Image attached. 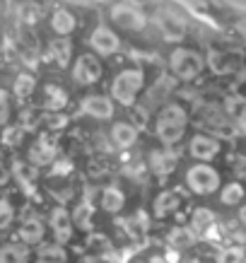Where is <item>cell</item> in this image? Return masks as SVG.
Listing matches in <instances>:
<instances>
[{
	"label": "cell",
	"mask_w": 246,
	"mask_h": 263,
	"mask_svg": "<svg viewBox=\"0 0 246 263\" xmlns=\"http://www.w3.org/2000/svg\"><path fill=\"white\" fill-rule=\"evenodd\" d=\"M44 232H46L44 222H41L36 215H32L20 224L17 237H20V241H22L24 247H34V244H41V241H44Z\"/></svg>",
	"instance_id": "16"
},
{
	"label": "cell",
	"mask_w": 246,
	"mask_h": 263,
	"mask_svg": "<svg viewBox=\"0 0 246 263\" xmlns=\"http://www.w3.org/2000/svg\"><path fill=\"white\" fill-rule=\"evenodd\" d=\"M68 254L61 244H44L36 254V263H65Z\"/></svg>",
	"instance_id": "29"
},
{
	"label": "cell",
	"mask_w": 246,
	"mask_h": 263,
	"mask_svg": "<svg viewBox=\"0 0 246 263\" xmlns=\"http://www.w3.org/2000/svg\"><path fill=\"white\" fill-rule=\"evenodd\" d=\"M109 17H111V22L116 27L128 29V32H143L147 27L145 12L133 3H113L111 10H109Z\"/></svg>",
	"instance_id": "4"
},
{
	"label": "cell",
	"mask_w": 246,
	"mask_h": 263,
	"mask_svg": "<svg viewBox=\"0 0 246 263\" xmlns=\"http://www.w3.org/2000/svg\"><path fill=\"white\" fill-rule=\"evenodd\" d=\"M123 205H126V196H123L121 189H116V186H106V189L102 191V208L106 210V213L116 215V213L123 210Z\"/></svg>",
	"instance_id": "23"
},
{
	"label": "cell",
	"mask_w": 246,
	"mask_h": 263,
	"mask_svg": "<svg viewBox=\"0 0 246 263\" xmlns=\"http://www.w3.org/2000/svg\"><path fill=\"white\" fill-rule=\"evenodd\" d=\"M70 169H72L70 162H65V160H63V162H58L56 167H53V176H63V174H68Z\"/></svg>",
	"instance_id": "39"
},
{
	"label": "cell",
	"mask_w": 246,
	"mask_h": 263,
	"mask_svg": "<svg viewBox=\"0 0 246 263\" xmlns=\"http://www.w3.org/2000/svg\"><path fill=\"white\" fill-rule=\"evenodd\" d=\"M20 22L22 24H36L39 22V17H41V10H39V5H34V3H24V5H20Z\"/></svg>",
	"instance_id": "34"
},
{
	"label": "cell",
	"mask_w": 246,
	"mask_h": 263,
	"mask_svg": "<svg viewBox=\"0 0 246 263\" xmlns=\"http://www.w3.org/2000/svg\"><path fill=\"white\" fill-rule=\"evenodd\" d=\"M210 68H213L217 75H227V72L234 70V63H232V56L222 53V51H210L207 53V61H205Z\"/></svg>",
	"instance_id": "30"
},
{
	"label": "cell",
	"mask_w": 246,
	"mask_h": 263,
	"mask_svg": "<svg viewBox=\"0 0 246 263\" xmlns=\"http://www.w3.org/2000/svg\"><path fill=\"white\" fill-rule=\"evenodd\" d=\"M215 263H246V249L237 247V244H230V247L217 251Z\"/></svg>",
	"instance_id": "31"
},
{
	"label": "cell",
	"mask_w": 246,
	"mask_h": 263,
	"mask_svg": "<svg viewBox=\"0 0 246 263\" xmlns=\"http://www.w3.org/2000/svg\"><path fill=\"white\" fill-rule=\"evenodd\" d=\"M65 3H70V5H85V8H89V5H94L97 0H65Z\"/></svg>",
	"instance_id": "42"
},
{
	"label": "cell",
	"mask_w": 246,
	"mask_h": 263,
	"mask_svg": "<svg viewBox=\"0 0 246 263\" xmlns=\"http://www.w3.org/2000/svg\"><path fill=\"white\" fill-rule=\"evenodd\" d=\"M169 70L179 80H196L200 72L205 70V58L193 48H174L169 53Z\"/></svg>",
	"instance_id": "2"
},
{
	"label": "cell",
	"mask_w": 246,
	"mask_h": 263,
	"mask_svg": "<svg viewBox=\"0 0 246 263\" xmlns=\"http://www.w3.org/2000/svg\"><path fill=\"white\" fill-rule=\"evenodd\" d=\"M20 126L24 130H34L39 126V109H22L20 111Z\"/></svg>",
	"instance_id": "35"
},
{
	"label": "cell",
	"mask_w": 246,
	"mask_h": 263,
	"mask_svg": "<svg viewBox=\"0 0 246 263\" xmlns=\"http://www.w3.org/2000/svg\"><path fill=\"white\" fill-rule=\"evenodd\" d=\"M36 174H39V169L32 167L29 162H20V160L12 162V176L17 179V183H22L27 191H29L32 183L36 181Z\"/></svg>",
	"instance_id": "27"
},
{
	"label": "cell",
	"mask_w": 246,
	"mask_h": 263,
	"mask_svg": "<svg viewBox=\"0 0 246 263\" xmlns=\"http://www.w3.org/2000/svg\"><path fill=\"white\" fill-rule=\"evenodd\" d=\"M157 119L169 121V123H179V126H188V111L183 109L179 102H167L159 106Z\"/></svg>",
	"instance_id": "21"
},
{
	"label": "cell",
	"mask_w": 246,
	"mask_h": 263,
	"mask_svg": "<svg viewBox=\"0 0 246 263\" xmlns=\"http://www.w3.org/2000/svg\"><path fill=\"white\" fill-rule=\"evenodd\" d=\"M10 114H12V109H10V95L5 89H0V126L3 128L8 126Z\"/></svg>",
	"instance_id": "37"
},
{
	"label": "cell",
	"mask_w": 246,
	"mask_h": 263,
	"mask_svg": "<svg viewBox=\"0 0 246 263\" xmlns=\"http://www.w3.org/2000/svg\"><path fill=\"white\" fill-rule=\"evenodd\" d=\"M80 114L94 121H111L116 114V104L106 95H87L80 99Z\"/></svg>",
	"instance_id": "7"
},
{
	"label": "cell",
	"mask_w": 246,
	"mask_h": 263,
	"mask_svg": "<svg viewBox=\"0 0 246 263\" xmlns=\"http://www.w3.org/2000/svg\"><path fill=\"white\" fill-rule=\"evenodd\" d=\"M196 239L203 237V239H220L222 237V224L217 222V215H215L210 208H196L191 213V227H188Z\"/></svg>",
	"instance_id": "5"
},
{
	"label": "cell",
	"mask_w": 246,
	"mask_h": 263,
	"mask_svg": "<svg viewBox=\"0 0 246 263\" xmlns=\"http://www.w3.org/2000/svg\"><path fill=\"white\" fill-rule=\"evenodd\" d=\"M56 155H58L56 140H53L51 136H39L32 143V147H29L27 162H29L32 167H36V169L48 167V164H53V162H56Z\"/></svg>",
	"instance_id": "8"
},
{
	"label": "cell",
	"mask_w": 246,
	"mask_h": 263,
	"mask_svg": "<svg viewBox=\"0 0 246 263\" xmlns=\"http://www.w3.org/2000/svg\"><path fill=\"white\" fill-rule=\"evenodd\" d=\"M155 24H157L164 41H183V36H186V24L172 10H159L155 15Z\"/></svg>",
	"instance_id": "11"
},
{
	"label": "cell",
	"mask_w": 246,
	"mask_h": 263,
	"mask_svg": "<svg viewBox=\"0 0 246 263\" xmlns=\"http://www.w3.org/2000/svg\"><path fill=\"white\" fill-rule=\"evenodd\" d=\"M138 128L128 121H116L109 130V140H111V147L116 150H130L135 143H138Z\"/></svg>",
	"instance_id": "12"
},
{
	"label": "cell",
	"mask_w": 246,
	"mask_h": 263,
	"mask_svg": "<svg viewBox=\"0 0 246 263\" xmlns=\"http://www.w3.org/2000/svg\"><path fill=\"white\" fill-rule=\"evenodd\" d=\"M99 78H102V63L94 53H80L72 61V80L78 85L89 87V85H97Z\"/></svg>",
	"instance_id": "6"
},
{
	"label": "cell",
	"mask_w": 246,
	"mask_h": 263,
	"mask_svg": "<svg viewBox=\"0 0 246 263\" xmlns=\"http://www.w3.org/2000/svg\"><path fill=\"white\" fill-rule=\"evenodd\" d=\"M152 263H167V261H164V256H155V258H152Z\"/></svg>",
	"instance_id": "43"
},
{
	"label": "cell",
	"mask_w": 246,
	"mask_h": 263,
	"mask_svg": "<svg viewBox=\"0 0 246 263\" xmlns=\"http://www.w3.org/2000/svg\"><path fill=\"white\" fill-rule=\"evenodd\" d=\"M179 205H181V196H179V191H162L157 198H155L152 213H155L157 220H162V217H167L169 213H174Z\"/></svg>",
	"instance_id": "19"
},
{
	"label": "cell",
	"mask_w": 246,
	"mask_h": 263,
	"mask_svg": "<svg viewBox=\"0 0 246 263\" xmlns=\"http://www.w3.org/2000/svg\"><path fill=\"white\" fill-rule=\"evenodd\" d=\"M65 126H68V119L63 114H48L46 116V128H51V130H63Z\"/></svg>",
	"instance_id": "38"
},
{
	"label": "cell",
	"mask_w": 246,
	"mask_h": 263,
	"mask_svg": "<svg viewBox=\"0 0 246 263\" xmlns=\"http://www.w3.org/2000/svg\"><path fill=\"white\" fill-rule=\"evenodd\" d=\"M244 196H246L244 183H241V181H230V183H224L222 191H220V203H222V205H227V208L239 205V203L244 200Z\"/></svg>",
	"instance_id": "28"
},
{
	"label": "cell",
	"mask_w": 246,
	"mask_h": 263,
	"mask_svg": "<svg viewBox=\"0 0 246 263\" xmlns=\"http://www.w3.org/2000/svg\"><path fill=\"white\" fill-rule=\"evenodd\" d=\"M92 215H94V205H92L89 198L80 200L78 205H75V210L70 213L72 224H78L80 230H89L92 227Z\"/></svg>",
	"instance_id": "26"
},
{
	"label": "cell",
	"mask_w": 246,
	"mask_h": 263,
	"mask_svg": "<svg viewBox=\"0 0 246 263\" xmlns=\"http://www.w3.org/2000/svg\"><path fill=\"white\" fill-rule=\"evenodd\" d=\"M51 29H53L58 36H70V34L78 29V17L65 8L53 10V15H51Z\"/></svg>",
	"instance_id": "18"
},
{
	"label": "cell",
	"mask_w": 246,
	"mask_h": 263,
	"mask_svg": "<svg viewBox=\"0 0 246 263\" xmlns=\"http://www.w3.org/2000/svg\"><path fill=\"white\" fill-rule=\"evenodd\" d=\"M237 222H239V227H241V230H246V205H241V208H239Z\"/></svg>",
	"instance_id": "41"
},
{
	"label": "cell",
	"mask_w": 246,
	"mask_h": 263,
	"mask_svg": "<svg viewBox=\"0 0 246 263\" xmlns=\"http://www.w3.org/2000/svg\"><path fill=\"white\" fill-rule=\"evenodd\" d=\"M143 87H145V70L140 65H130V68H123V70H119L113 75L111 87H109V97H111L113 104L133 106Z\"/></svg>",
	"instance_id": "1"
},
{
	"label": "cell",
	"mask_w": 246,
	"mask_h": 263,
	"mask_svg": "<svg viewBox=\"0 0 246 263\" xmlns=\"http://www.w3.org/2000/svg\"><path fill=\"white\" fill-rule=\"evenodd\" d=\"M15 220V208L8 198H0V232L5 230L10 222Z\"/></svg>",
	"instance_id": "36"
},
{
	"label": "cell",
	"mask_w": 246,
	"mask_h": 263,
	"mask_svg": "<svg viewBox=\"0 0 246 263\" xmlns=\"http://www.w3.org/2000/svg\"><path fill=\"white\" fill-rule=\"evenodd\" d=\"M29 247L24 244H5L0 247V263H29Z\"/></svg>",
	"instance_id": "25"
},
{
	"label": "cell",
	"mask_w": 246,
	"mask_h": 263,
	"mask_svg": "<svg viewBox=\"0 0 246 263\" xmlns=\"http://www.w3.org/2000/svg\"><path fill=\"white\" fill-rule=\"evenodd\" d=\"M10 179H12V174H10V169L0 162V186H5V183H10Z\"/></svg>",
	"instance_id": "40"
},
{
	"label": "cell",
	"mask_w": 246,
	"mask_h": 263,
	"mask_svg": "<svg viewBox=\"0 0 246 263\" xmlns=\"http://www.w3.org/2000/svg\"><path fill=\"white\" fill-rule=\"evenodd\" d=\"M155 136L164 147H172V145L181 143L183 136H186V126H179V123H169V121L157 119L155 121Z\"/></svg>",
	"instance_id": "17"
},
{
	"label": "cell",
	"mask_w": 246,
	"mask_h": 263,
	"mask_svg": "<svg viewBox=\"0 0 246 263\" xmlns=\"http://www.w3.org/2000/svg\"><path fill=\"white\" fill-rule=\"evenodd\" d=\"M147 164H150V172H152V174L169 176L176 169V164H179V157H176L174 150L162 147V150H152L150 152V160H147Z\"/></svg>",
	"instance_id": "15"
},
{
	"label": "cell",
	"mask_w": 246,
	"mask_h": 263,
	"mask_svg": "<svg viewBox=\"0 0 246 263\" xmlns=\"http://www.w3.org/2000/svg\"><path fill=\"white\" fill-rule=\"evenodd\" d=\"M36 92V78H34L32 72H20L15 75V80H12V95L17 99H29V97Z\"/></svg>",
	"instance_id": "24"
},
{
	"label": "cell",
	"mask_w": 246,
	"mask_h": 263,
	"mask_svg": "<svg viewBox=\"0 0 246 263\" xmlns=\"http://www.w3.org/2000/svg\"><path fill=\"white\" fill-rule=\"evenodd\" d=\"M220 152H222V143H220V138H215V136L198 133V136H193L188 140V155L198 162H205L207 164V162L215 160Z\"/></svg>",
	"instance_id": "9"
},
{
	"label": "cell",
	"mask_w": 246,
	"mask_h": 263,
	"mask_svg": "<svg viewBox=\"0 0 246 263\" xmlns=\"http://www.w3.org/2000/svg\"><path fill=\"white\" fill-rule=\"evenodd\" d=\"M186 186H188L191 193H196V196H213L215 191H220V186H222V179H220V172L205 162H198V164H193L188 167L186 172Z\"/></svg>",
	"instance_id": "3"
},
{
	"label": "cell",
	"mask_w": 246,
	"mask_h": 263,
	"mask_svg": "<svg viewBox=\"0 0 246 263\" xmlns=\"http://www.w3.org/2000/svg\"><path fill=\"white\" fill-rule=\"evenodd\" d=\"M196 241V234L188 230V227H174L169 232V244L174 249H186V247H193Z\"/></svg>",
	"instance_id": "32"
},
{
	"label": "cell",
	"mask_w": 246,
	"mask_h": 263,
	"mask_svg": "<svg viewBox=\"0 0 246 263\" xmlns=\"http://www.w3.org/2000/svg\"><path fill=\"white\" fill-rule=\"evenodd\" d=\"M48 58L58 65V68H68L72 58V44L68 39H56L48 44Z\"/></svg>",
	"instance_id": "20"
},
{
	"label": "cell",
	"mask_w": 246,
	"mask_h": 263,
	"mask_svg": "<svg viewBox=\"0 0 246 263\" xmlns=\"http://www.w3.org/2000/svg\"><path fill=\"white\" fill-rule=\"evenodd\" d=\"M48 222H51V232H53V237H56V244L63 247L65 241L72 239V217L65 208H53Z\"/></svg>",
	"instance_id": "13"
},
{
	"label": "cell",
	"mask_w": 246,
	"mask_h": 263,
	"mask_svg": "<svg viewBox=\"0 0 246 263\" xmlns=\"http://www.w3.org/2000/svg\"><path fill=\"white\" fill-rule=\"evenodd\" d=\"M172 87H174V78H159L157 82H155V87L147 92V97H145V106L150 109L152 104L157 106V104H162V102H167V95L172 92Z\"/></svg>",
	"instance_id": "22"
},
{
	"label": "cell",
	"mask_w": 246,
	"mask_h": 263,
	"mask_svg": "<svg viewBox=\"0 0 246 263\" xmlns=\"http://www.w3.org/2000/svg\"><path fill=\"white\" fill-rule=\"evenodd\" d=\"M24 136H27V130H24L20 123H12V126H5L3 128V136H0V140L8 145V147H17V145H22Z\"/></svg>",
	"instance_id": "33"
},
{
	"label": "cell",
	"mask_w": 246,
	"mask_h": 263,
	"mask_svg": "<svg viewBox=\"0 0 246 263\" xmlns=\"http://www.w3.org/2000/svg\"><path fill=\"white\" fill-rule=\"evenodd\" d=\"M89 46L94 48L99 56H113V53H119L121 39H119V34L113 32L111 27L99 24L94 32L89 34Z\"/></svg>",
	"instance_id": "10"
},
{
	"label": "cell",
	"mask_w": 246,
	"mask_h": 263,
	"mask_svg": "<svg viewBox=\"0 0 246 263\" xmlns=\"http://www.w3.org/2000/svg\"><path fill=\"white\" fill-rule=\"evenodd\" d=\"M82 263H92V261H82Z\"/></svg>",
	"instance_id": "44"
},
{
	"label": "cell",
	"mask_w": 246,
	"mask_h": 263,
	"mask_svg": "<svg viewBox=\"0 0 246 263\" xmlns=\"http://www.w3.org/2000/svg\"><path fill=\"white\" fill-rule=\"evenodd\" d=\"M68 102H70L68 92L61 85H56V82L44 85V89H41V109H46L48 114H58L68 106Z\"/></svg>",
	"instance_id": "14"
}]
</instances>
